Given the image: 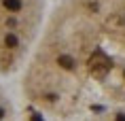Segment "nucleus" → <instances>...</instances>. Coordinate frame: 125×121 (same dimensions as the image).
Segmentation results:
<instances>
[{
  "label": "nucleus",
  "mask_w": 125,
  "mask_h": 121,
  "mask_svg": "<svg viewBox=\"0 0 125 121\" xmlns=\"http://www.w3.org/2000/svg\"><path fill=\"white\" fill-rule=\"evenodd\" d=\"M19 91L49 121L125 100V0H55Z\"/></svg>",
  "instance_id": "obj_1"
},
{
  "label": "nucleus",
  "mask_w": 125,
  "mask_h": 121,
  "mask_svg": "<svg viewBox=\"0 0 125 121\" xmlns=\"http://www.w3.org/2000/svg\"><path fill=\"white\" fill-rule=\"evenodd\" d=\"M47 0H0V77L21 74L42 32Z\"/></svg>",
  "instance_id": "obj_2"
},
{
  "label": "nucleus",
  "mask_w": 125,
  "mask_h": 121,
  "mask_svg": "<svg viewBox=\"0 0 125 121\" xmlns=\"http://www.w3.org/2000/svg\"><path fill=\"white\" fill-rule=\"evenodd\" d=\"M79 121H125V100L91 110L85 117H81Z\"/></svg>",
  "instance_id": "obj_3"
},
{
  "label": "nucleus",
  "mask_w": 125,
  "mask_h": 121,
  "mask_svg": "<svg viewBox=\"0 0 125 121\" xmlns=\"http://www.w3.org/2000/svg\"><path fill=\"white\" fill-rule=\"evenodd\" d=\"M0 121H17V106L7 87V79L0 77Z\"/></svg>",
  "instance_id": "obj_4"
}]
</instances>
